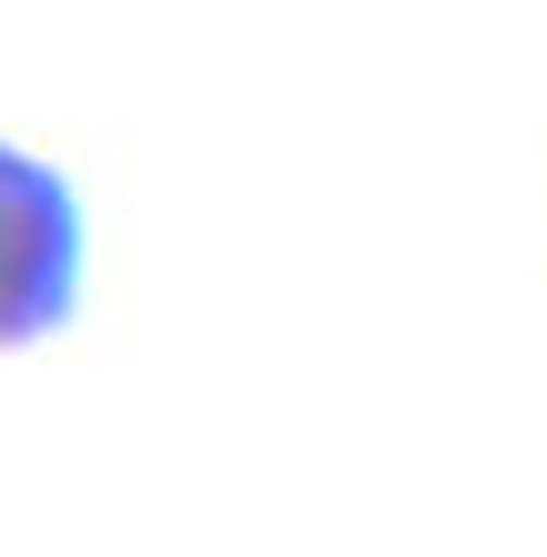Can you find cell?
Segmentation results:
<instances>
[{
    "label": "cell",
    "mask_w": 547,
    "mask_h": 557,
    "mask_svg": "<svg viewBox=\"0 0 547 557\" xmlns=\"http://www.w3.org/2000/svg\"><path fill=\"white\" fill-rule=\"evenodd\" d=\"M82 305V203L51 162L0 143V355L61 335Z\"/></svg>",
    "instance_id": "6da1fadb"
}]
</instances>
